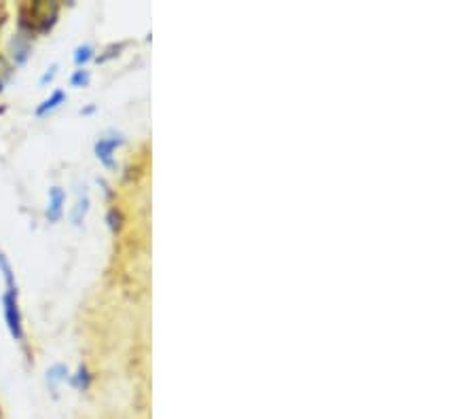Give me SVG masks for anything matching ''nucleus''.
Returning a JSON list of instances; mask_svg holds the SVG:
<instances>
[{
	"label": "nucleus",
	"mask_w": 476,
	"mask_h": 419,
	"mask_svg": "<svg viewBox=\"0 0 476 419\" xmlns=\"http://www.w3.org/2000/svg\"><path fill=\"white\" fill-rule=\"evenodd\" d=\"M66 102V93L62 91V89H58V91H53V95L49 98V100H45L41 106L36 109V117H43V115H47V113H51V111H56L60 104H64Z\"/></svg>",
	"instance_id": "obj_5"
},
{
	"label": "nucleus",
	"mask_w": 476,
	"mask_h": 419,
	"mask_svg": "<svg viewBox=\"0 0 476 419\" xmlns=\"http://www.w3.org/2000/svg\"><path fill=\"white\" fill-rule=\"evenodd\" d=\"M0 271H3V275H5V282H7V295H13V297H17V286H15L13 269H11L9 260H7V256H5L3 252H0Z\"/></svg>",
	"instance_id": "obj_6"
},
{
	"label": "nucleus",
	"mask_w": 476,
	"mask_h": 419,
	"mask_svg": "<svg viewBox=\"0 0 476 419\" xmlns=\"http://www.w3.org/2000/svg\"><path fill=\"white\" fill-rule=\"evenodd\" d=\"M123 47H125V45H117V47H111L109 51H106V56H100V58H98V62H100V64H104V62H109L111 58L119 56V51H121Z\"/></svg>",
	"instance_id": "obj_13"
},
{
	"label": "nucleus",
	"mask_w": 476,
	"mask_h": 419,
	"mask_svg": "<svg viewBox=\"0 0 476 419\" xmlns=\"http://www.w3.org/2000/svg\"><path fill=\"white\" fill-rule=\"evenodd\" d=\"M125 140L121 136H113V138H100L95 142V157L106 166V168H115V159H113V152L117 146H121Z\"/></svg>",
	"instance_id": "obj_2"
},
{
	"label": "nucleus",
	"mask_w": 476,
	"mask_h": 419,
	"mask_svg": "<svg viewBox=\"0 0 476 419\" xmlns=\"http://www.w3.org/2000/svg\"><path fill=\"white\" fill-rule=\"evenodd\" d=\"M56 72H58V66L56 64H53L45 74H43V78H41V85H47L49 81H53V76H56Z\"/></svg>",
	"instance_id": "obj_14"
},
{
	"label": "nucleus",
	"mask_w": 476,
	"mask_h": 419,
	"mask_svg": "<svg viewBox=\"0 0 476 419\" xmlns=\"http://www.w3.org/2000/svg\"><path fill=\"white\" fill-rule=\"evenodd\" d=\"M64 201H66V193L60 187H53L49 191V207H47V218L51 223H58L62 218L64 212Z\"/></svg>",
	"instance_id": "obj_3"
},
{
	"label": "nucleus",
	"mask_w": 476,
	"mask_h": 419,
	"mask_svg": "<svg viewBox=\"0 0 476 419\" xmlns=\"http://www.w3.org/2000/svg\"><path fill=\"white\" fill-rule=\"evenodd\" d=\"M66 377H68V369L64 364H56L53 366V369H49L47 371V383L56 389L58 387V383H62V381H66Z\"/></svg>",
	"instance_id": "obj_7"
},
{
	"label": "nucleus",
	"mask_w": 476,
	"mask_h": 419,
	"mask_svg": "<svg viewBox=\"0 0 476 419\" xmlns=\"http://www.w3.org/2000/svg\"><path fill=\"white\" fill-rule=\"evenodd\" d=\"M89 81H91L89 70H76V72L72 74V78H70V85H72V87H87Z\"/></svg>",
	"instance_id": "obj_11"
},
{
	"label": "nucleus",
	"mask_w": 476,
	"mask_h": 419,
	"mask_svg": "<svg viewBox=\"0 0 476 419\" xmlns=\"http://www.w3.org/2000/svg\"><path fill=\"white\" fill-rule=\"evenodd\" d=\"M87 210H89V195H87V191H83L81 195H78L76 205H74V210H72V223H74L76 227L83 225Z\"/></svg>",
	"instance_id": "obj_4"
},
{
	"label": "nucleus",
	"mask_w": 476,
	"mask_h": 419,
	"mask_svg": "<svg viewBox=\"0 0 476 419\" xmlns=\"http://www.w3.org/2000/svg\"><path fill=\"white\" fill-rule=\"evenodd\" d=\"M91 58H93V47H91V45H83V47H78V49L74 51V64H76V66L87 64Z\"/></svg>",
	"instance_id": "obj_10"
},
{
	"label": "nucleus",
	"mask_w": 476,
	"mask_h": 419,
	"mask_svg": "<svg viewBox=\"0 0 476 419\" xmlns=\"http://www.w3.org/2000/svg\"><path fill=\"white\" fill-rule=\"evenodd\" d=\"M89 381H91V377H89V371L85 369V366H78V371H76V375L72 377V385L76 387V389H87L89 387Z\"/></svg>",
	"instance_id": "obj_8"
},
{
	"label": "nucleus",
	"mask_w": 476,
	"mask_h": 419,
	"mask_svg": "<svg viewBox=\"0 0 476 419\" xmlns=\"http://www.w3.org/2000/svg\"><path fill=\"white\" fill-rule=\"evenodd\" d=\"M3 307H5V320H7L9 332L13 335V339L21 341V339H23V326H21V311H19V305H17V297L5 293Z\"/></svg>",
	"instance_id": "obj_1"
},
{
	"label": "nucleus",
	"mask_w": 476,
	"mask_h": 419,
	"mask_svg": "<svg viewBox=\"0 0 476 419\" xmlns=\"http://www.w3.org/2000/svg\"><path fill=\"white\" fill-rule=\"evenodd\" d=\"M106 220H109V227H111L115 233L121 229V214H119L117 207H111V210H109V216H106Z\"/></svg>",
	"instance_id": "obj_12"
},
{
	"label": "nucleus",
	"mask_w": 476,
	"mask_h": 419,
	"mask_svg": "<svg viewBox=\"0 0 476 419\" xmlns=\"http://www.w3.org/2000/svg\"><path fill=\"white\" fill-rule=\"evenodd\" d=\"M28 56H30L28 43H21L19 38L13 41V58H15V62H17V64H23L25 60H28Z\"/></svg>",
	"instance_id": "obj_9"
}]
</instances>
